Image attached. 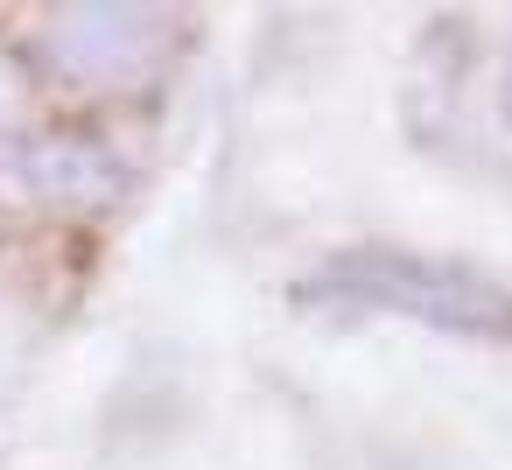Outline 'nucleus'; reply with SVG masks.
I'll return each instance as SVG.
<instances>
[{"mask_svg":"<svg viewBox=\"0 0 512 470\" xmlns=\"http://www.w3.org/2000/svg\"><path fill=\"white\" fill-rule=\"evenodd\" d=\"M295 302H337V309H386L470 344H505L512 351V288L463 267V260H428V253H337L323 274L295 288Z\"/></svg>","mask_w":512,"mask_h":470,"instance_id":"1","label":"nucleus"},{"mask_svg":"<svg viewBox=\"0 0 512 470\" xmlns=\"http://www.w3.org/2000/svg\"><path fill=\"white\" fill-rule=\"evenodd\" d=\"M169 57V15L155 8H57L43 22V64L71 92H134Z\"/></svg>","mask_w":512,"mask_h":470,"instance_id":"2","label":"nucleus"},{"mask_svg":"<svg viewBox=\"0 0 512 470\" xmlns=\"http://www.w3.org/2000/svg\"><path fill=\"white\" fill-rule=\"evenodd\" d=\"M22 183H29V197H43L57 211H113L127 190V169L85 134H43L22 148Z\"/></svg>","mask_w":512,"mask_h":470,"instance_id":"3","label":"nucleus"},{"mask_svg":"<svg viewBox=\"0 0 512 470\" xmlns=\"http://www.w3.org/2000/svg\"><path fill=\"white\" fill-rule=\"evenodd\" d=\"M505 120H512V78H505Z\"/></svg>","mask_w":512,"mask_h":470,"instance_id":"4","label":"nucleus"}]
</instances>
